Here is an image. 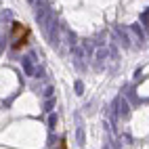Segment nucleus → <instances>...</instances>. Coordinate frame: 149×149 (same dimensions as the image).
<instances>
[{"mask_svg": "<svg viewBox=\"0 0 149 149\" xmlns=\"http://www.w3.org/2000/svg\"><path fill=\"white\" fill-rule=\"evenodd\" d=\"M29 36H32V29H29L25 23H19V21L13 23L11 40H13V48H15V51H21V48L29 42Z\"/></svg>", "mask_w": 149, "mask_h": 149, "instance_id": "nucleus-1", "label": "nucleus"}]
</instances>
